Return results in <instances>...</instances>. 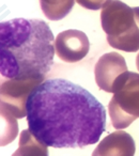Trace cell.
Wrapping results in <instances>:
<instances>
[{
  "mask_svg": "<svg viewBox=\"0 0 139 156\" xmlns=\"http://www.w3.org/2000/svg\"><path fill=\"white\" fill-rule=\"evenodd\" d=\"M27 122L30 132L47 147L81 149L100 140L106 128V110L83 87L50 78L29 96Z\"/></svg>",
  "mask_w": 139,
  "mask_h": 156,
  "instance_id": "1",
  "label": "cell"
},
{
  "mask_svg": "<svg viewBox=\"0 0 139 156\" xmlns=\"http://www.w3.org/2000/svg\"><path fill=\"white\" fill-rule=\"evenodd\" d=\"M54 34L41 20H15L0 25V66L5 79L45 77L54 65Z\"/></svg>",
  "mask_w": 139,
  "mask_h": 156,
  "instance_id": "2",
  "label": "cell"
},
{
  "mask_svg": "<svg viewBox=\"0 0 139 156\" xmlns=\"http://www.w3.org/2000/svg\"><path fill=\"white\" fill-rule=\"evenodd\" d=\"M101 25L111 47L126 52L139 49V7L108 0L102 8Z\"/></svg>",
  "mask_w": 139,
  "mask_h": 156,
  "instance_id": "3",
  "label": "cell"
},
{
  "mask_svg": "<svg viewBox=\"0 0 139 156\" xmlns=\"http://www.w3.org/2000/svg\"><path fill=\"white\" fill-rule=\"evenodd\" d=\"M111 124L117 129L130 126L139 118V74L125 72L113 86L108 105Z\"/></svg>",
  "mask_w": 139,
  "mask_h": 156,
  "instance_id": "4",
  "label": "cell"
},
{
  "mask_svg": "<svg viewBox=\"0 0 139 156\" xmlns=\"http://www.w3.org/2000/svg\"><path fill=\"white\" fill-rule=\"evenodd\" d=\"M45 77L5 79L1 78V110L17 119L27 115V102L32 91L41 85Z\"/></svg>",
  "mask_w": 139,
  "mask_h": 156,
  "instance_id": "5",
  "label": "cell"
},
{
  "mask_svg": "<svg viewBox=\"0 0 139 156\" xmlns=\"http://www.w3.org/2000/svg\"><path fill=\"white\" fill-rule=\"evenodd\" d=\"M56 54L63 62L75 63L88 55L90 43L85 32L70 29L60 32L55 40Z\"/></svg>",
  "mask_w": 139,
  "mask_h": 156,
  "instance_id": "6",
  "label": "cell"
},
{
  "mask_svg": "<svg viewBox=\"0 0 139 156\" xmlns=\"http://www.w3.org/2000/svg\"><path fill=\"white\" fill-rule=\"evenodd\" d=\"M127 72L125 59L116 51L107 52L100 57L94 67L96 85L101 90L113 93V86L122 74Z\"/></svg>",
  "mask_w": 139,
  "mask_h": 156,
  "instance_id": "7",
  "label": "cell"
},
{
  "mask_svg": "<svg viewBox=\"0 0 139 156\" xmlns=\"http://www.w3.org/2000/svg\"><path fill=\"white\" fill-rule=\"evenodd\" d=\"M136 145L133 137L118 129L106 136L95 147L92 156H134Z\"/></svg>",
  "mask_w": 139,
  "mask_h": 156,
  "instance_id": "8",
  "label": "cell"
},
{
  "mask_svg": "<svg viewBox=\"0 0 139 156\" xmlns=\"http://www.w3.org/2000/svg\"><path fill=\"white\" fill-rule=\"evenodd\" d=\"M12 156H48V149L28 128L20 133L18 149Z\"/></svg>",
  "mask_w": 139,
  "mask_h": 156,
  "instance_id": "9",
  "label": "cell"
},
{
  "mask_svg": "<svg viewBox=\"0 0 139 156\" xmlns=\"http://www.w3.org/2000/svg\"><path fill=\"white\" fill-rule=\"evenodd\" d=\"M76 0H40L42 12L50 20H60L72 11Z\"/></svg>",
  "mask_w": 139,
  "mask_h": 156,
  "instance_id": "10",
  "label": "cell"
},
{
  "mask_svg": "<svg viewBox=\"0 0 139 156\" xmlns=\"http://www.w3.org/2000/svg\"><path fill=\"white\" fill-rule=\"evenodd\" d=\"M1 124H2V134H1V145H5L15 139L18 132V124L15 117L10 113L1 110Z\"/></svg>",
  "mask_w": 139,
  "mask_h": 156,
  "instance_id": "11",
  "label": "cell"
},
{
  "mask_svg": "<svg viewBox=\"0 0 139 156\" xmlns=\"http://www.w3.org/2000/svg\"><path fill=\"white\" fill-rule=\"evenodd\" d=\"M108 0H76V2L88 10H100Z\"/></svg>",
  "mask_w": 139,
  "mask_h": 156,
  "instance_id": "12",
  "label": "cell"
},
{
  "mask_svg": "<svg viewBox=\"0 0 139 156\" xmlns=\"http://www.w3.org/2000/svg\"><path fill=\"white\" fill-rule=\"evenodd\" d=\"M136 66H137V69H138V71H139V52H138V55H137V57H136Z\"/></svg>",
  "mask_w": 139,
  "mask_h": 156,
  "instance_id": "13",
  "label": "cell"
}]
</instances>
